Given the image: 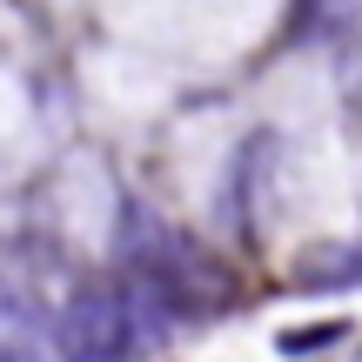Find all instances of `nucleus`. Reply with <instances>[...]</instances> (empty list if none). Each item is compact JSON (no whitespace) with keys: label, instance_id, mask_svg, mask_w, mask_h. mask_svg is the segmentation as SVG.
I'll use <instances>...</instances> for the list:
<instances>
[{"label":"nucleus","instance_id":"obj_1","mask_svg":"<svg viewBox=\"0 0 362 362\" xmlns=\"http://www.w3.org/2000/svg\"><path fill=\"white\" fill-rule=\"evenodd\" d=\"M168 336V315L141 288H81L54 322V349L61 362H141Z\"/></svg>","mask_w":362,"mask_h":362},{"label":"nucleus","instance_id":"obj_2","mask_svg":"<svg viewBox=\"0 0 362 362\" xmlns=\"http://www.w3.org/2000/svg\"><path fill=\"white\" fill-rule=\"evenodd\" d=\"M288 288H302V296H362V235L302 248L288 262Z\"/></svg>","mask_w":362,"mask_h":362},{"label":"nucleus","instance_id":"obj_3","mask_svg":"<svg viewBox=\"0 0 362 362\" xmlns=\"http://www.w3.org/2000/svg\"><path fill=\"white\" fill-rule=\"evenodd\" d=\"M349 336H356V322H349V315H322V322H296V329H282V336H275V356H282V362H315V356L342 349Z\"/></svg>","mask_w":362,"mask_h":362}]
</instances>
